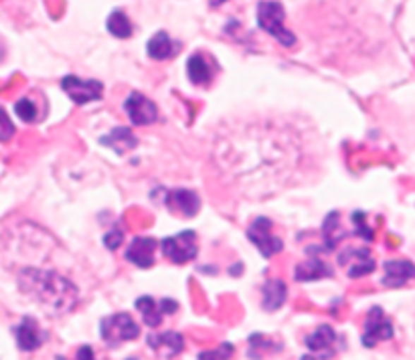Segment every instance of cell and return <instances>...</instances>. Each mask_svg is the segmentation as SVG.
<instances>
[{"label": "cell", "mask_w": 415, "mask_h": 360, "mask_svg": "<svg viewBox=\"0 0 415 360\" xmlns=\"http://www.w3.org/2000/svg\"><path fill=\"white\" fill-rule=\"evenodd\" d=\"M415 277V265L407 259H391L385 261L383 285L387 287H401Z\"/></svg>", "instance_id": "16"}, {"label": "cell", "mask_w": 415, "mask_h": 360, "mask_svg": "<svg viewBox=\"0 0 415 360\" xmlns=\"http://www.w3.org/2000/svg\"><path fill=\"white\" fill-rule=\"evenodd\" d=\"M124 109L134 126H150L158 120V105L138 91L130 93L124 102Z\"/></svg>", "instance_id": "8"}, {"label": "cell", "mask_w": 415, "mask_h": 360, "mask_svg": "<svg viewBox=\"0 0 415 360\" xmlns=\"http://www.w3.org/2000/svg\"><path fill=\"white\" fill-rule=\"evenodd\" d=\"M353 221L356 223V233L361 235V237H365V239H373V231H371L369 227L365 225V215L361 212V210H356L353 215Z\"/></svg>", "instance_id": "28"}, {"label": "cell", "mask_w": 415, "mask_h": 360, "mask_svg": "<svg viewBox=\"0 0 415 360\" xmlns=\"http://www.w3.org/2000/svg\"><path fill=\"white\" fill-rule=\"evenodd\" d=\"M332 273V270L324 263L323 259H308L304 263H300L296 268V280L298 282H314V280H323V277H328Z\"/></svg>", "instance_id": "21"}, {"label": "cell", "mask_w": 415, "mask_h": 360, "mask_svg": "<svg viewBox=\"0 0 415 360\" xmlns=\"http://www.w3.org/2000/svg\"><path fill=\"white\" fill-rule=\"evenodd\" d=\"M160 251L172 263L183 265V263L197 257V251H199L197 235L193 231H183L174 237H167V239L160 241Z\"/></svg>", "instance_id": "5"}, {"label": "cell", "mask_w": 415, "mask_h": 360, "mask_svg": "<svg viewBox=\"0 0 415 360\" xmlns=\"http://www.w3.org/2000/svg\"><path fill=\"white\" fill-rule=\"evenodd\" d=\"M15 336L18 348L25 352H32L45 342V332L41 330L35 318H23V322L15 328Z\"/></svg>", "instance_id": "13"}, {"label": "cell", "mask_w": 415, "mask_h": 360, "mask_svg": "<svg viewBox=\"0 0 415 360\" xmlns=\"http://www.w3.org/2000/svg\"><path fill=\"white\" fill-rule=\"evenodd\" d=\"M146 51H148V57H152V59L156 61L172 59V57L179 53V43H174V41L170 39L169 32L160 30V32H156L152 39L148 41Z\"/></svg>", "instance_id": "18"}, {"label": "cell", "mask_w": 415, "mask_h": 360, "mask_svg": "<svg viewBox=\"0 0 415 360\" xmlns=\"http://www.w3.org/2000/svg\"><path fill=\"white\" fill-rule=\"evenodd\" d=\"M300 360H316V359H314V356H310V354H306V356H302Z\"/></svg>", "instance_id": "31"}, {"label": "cell", "mask_w": 415, "mask_h": 360, "mask_svg": "<svg viewBox=\"0 0 415 360\" xmlns=\"http://www.w3.org/2000/svg\"><path fill=\"white\" fill-rule=\"evenodd\" d=\"M286 298H288V287H286L284 282H279V280H270V282H265V285H263L262 304L267 312H274L277 308H282Z\"/></svg>", "instance_id": "20"}, {"label": "cell", "mask_w": 415, "mask_h": 360, "mask_svg": "<svg viewBox=\"0 0 415 360\" xmlns=\"http://www.w3.org/2000/svg\"><path fill=\"white\" fill-rule=\"evenodd\" d=\"M124 241V231L120 229V227H114V229H109V233L106 235V239H104V243H106V247L108 249H118L120 245H122Z\"/></svg>", "instance_id": "27"}, {"label": "cell", "mask_w": 415, "mask_h": 360, "mask_svg": "<svg viewBox=\"0 0 415 360\" xmlns=\"http://www.w3.org/2000/svg\"><path fill=\"white\" fill-rule=\"evenodd\" d=\"M148 346L152 348L154 352H158L164 359H172L176 354L183 352L185 348V340L179 332H160V334H150L148 336Z\"/></svg>", "instance_id": "15"}, {"label": "cell", "mask_w": 415, "mask_h": 360, "mask_svg": "<svg viewBox=\"0 0 415 360\" xmlns=\"http://www.w3.org/2000/svg\"><path fill=\"white\" fill-rule=\"evenodd\" d=\"M126 360H138V359H134V356H130V359H126Z\"/></svg>", "instance_id": "32"}, {"label": "cell", "mask_w": 415, "mask_h": 360, "mask_svg": "<svg viewBox=\"0 0 415 360\" xmlns=\"http://www.w3.org/2000/svg\"><path fill=\"white\" fill-rule=\"evenodd\" d=\"M100 142L109 146L112 150L118 152V154H126V152L134 150L138 146V138L132 134V130H128V128H116L108 136H104Z\"/></svg>", "instance_id": "19"}, {"label": "cell", "mask_w": 415, "mask_h": 360, "mask_svg": "<svg viewBox=\"0 0 415 360\" xmlns=\"http://www.w3.org/2000/svg\"><path fill=\"white\" fill-rule=\"evenodd\" d=\"M136 308L142 314L144 324L150 326V328H156V326L162 324V314H174L179 306H176V301L172 300L156 301L150 296H142L136 300Z\"/></svg>", "instance_id": "11"}, {"label": "cell", "mask_w": 415, "mask_h": 360, "mask_svg": "<svg viewBox=\"0 0 415 360\" xmlns=\"http://www.w3.org/2000/svg\"><path fill=\"white\" fill-rule=\"evenodd\" d=\"M15 109H16V116H18L23 121H35L37 120V116H39L37 105H35V102L29 100V97L18 100L15 105Z\"/></svg>", "instance_id": "24"}, {"label": "cell", "mask_w": 415, "mask_h": 360, "mask_svg": "<svg viewBox=\"0 0 415 360\" xmlns=\"http://www.w3.org/2000/svg\"><path fill=\"white\" fill-rule=\"evenodd\" d=\"M215 160L239 191L262 198L292 179L302 162V144L294 130L274 121L241 124L219 134Z\"/></svg>", "instance_id": "1"}, {"label": "cell", "mask_w": 415, "mask_h": 360, "mask_svg": "<svg viewBox=\"0 0 415 360\" xmlns=\"http://www.w3.org/2000/svg\"><path fill=\"white\" fill-rule=\"evenodd\" d=\"M223 2H227V0H211L213 6H219V4H223Z\"/></svg>", "instance_id": "30"}, {"label": "cell", "mask_w": 415, "mask_h": 360, "mask_svg": "<svg viewBox=\"0 0 415 360\" xmlns=\"http://www.w3.org/2000/svg\"><path fill=\"white\" fill-rule=\"evenodd\" d=\"M284 16H286L284 6L276 0H262L258 4V25L265 32H270L279 45L294 47L296 45V37L292 35V30L284 27Z\"/></svg>", "instance_id": "3"}, {"label": "cell", "mask_w": 415, "mask_h": 360, "mask_svg": "<svg viewBox=\"0 0 415 360\" xmlns=\"http://www.w3.org/2000/svg\"><path fill=\"white\" fill-rule=\"evenodd\" d=\"M13 136H15V126L6 116V112L0 107V142H8Z\"/></svg>", "instance_id": "26"}, {"label": "cell", "mask_w": 415, "mask_h": 360, "mask_svg": "<svg viewBox=\"0 0 415 360\" xmlns=\"http://www.w3.org/2000/svg\"><path fill=\"white\" fill-rule=\"evenodd\" d=\"M167 207L172 212H181L183 217H195L200 209V200L197 193L186 191V188H176V191H170L167 196Z\"/></svg>", "instance_id": "17"}, {"label": "cell", "mask_w": 415, "mask_h": 360, "mask_svg": "<svg viewBox=\"0 0 415 360\" xmlns=\"http://www.w3.org/2000/svg\"><path fill=\"white\" fill-rule=\"evenodd\" d=\"M235 352V348L229 342H223L221 346H217L215 350H207V352H200L199 360H231Z\"/></svg>", "instance_id": "25"}, {"label": "cell", "mask_w": 415, "mask_h": 360, "mask_svg": "<svg viewBox=\"0 0 415 360\" xmlns=\"http://www.w3.org/2000/svg\"><path fill=\"white\" fill-rule=\"evenodd\" d=\"M100 334L104 338V342L108 346H120L122 342L134 340L140 336V326L132 320V316L120 312V314H112L102 320Z\"/></svg>", "instance_id": "4"}, {"label": "cell", "mask_w": 415, "mask_h": 360, "mask_svg": "<svg viewBox=\"0 0 415 360\" xmlns=\"http://www.w3.org/2000/svg\"><path fill=\"white\" fill-rule=\"evenodd\" d=\"M59 360H69V359H63V356H59ZM73 360H95V356H93V350L92 346H81L79 350H77L76 359Z\"/></svg>", "instance_id": "29"}, {"label": "cell", "mask_w": 415, "mask_h": 360, "mask_svg": "<svg viewBox=\"0 0 415 360\" xmlns=\"http://www.w3.org/2000/svg\"><path fill=\"white\" fill-rule=\"evenodd\" d=\"M158 249V243L152 237H136L126 249V259L138 268H152L154 253Z\"/></svg>", "instance_id": "14"}, {"label": "cell", "mask_w": 415, "mask_h": 360, "mask_svg": "<svg viewBox=\"0 0 415 360\" xmlns=\"http://www.w3.org/2000/svg\"><path fill=\"white\" fill-rule=\"evenodd\" d=\"M340 265L344 268L347 271V275L349 277H363V275H367L371 271L375 270V259L371 256L369 249H365V247H361V249H347V251H342L339 257Z\"/></svg>", "instance_id": "10"}, {"label": "cell", "mask_w": 415, "mask_h": 360, "mask_svg": "<svg viewBox=\"0 0 415 360\" xmlns=\"http://www.w3.org/2000/svg\"><path fill=\"white\" fill-rule=\"evenodd\" d=\"M18 285L27 296H31L53 316L71 312L79 300L76 285L55 271L23 270L18 273Z\"/></svg>", "instance_id": "2"}, {"label": "cell", "mask_w": 415, "mask_h": 360, "mask_svg": "<svg viewBox=\"0 0 415 360\" xmlns=\"http://www.w3.org/2000/svg\"><path fill=\"white\" fill-rule=\"evenodd\" d=\"M61 90L69 95V100L77 105H85L97 102L104 95V85L95 79H81L76 76H67L61 79Z\"/></svg>", "instance_id": "6"}, {"label": "cell", "mask_w": 415, "mask_h": 360, "mask_svg": "<svg viewBox=\"0 0 415 360\" xmlns=\"http://www.w3.org/2000/svg\"><path fill=\"white\" fill-rule=\"evenodd\" d=\"M393 338V324L387 320L381 308H371L367 322H365V332H363V344L375 346L381 340Z\"/></svg>", "instance_id": "9"}, {"label": "cell", "mask_w": 415, "mask_h": 360, "mask_svg": "<svg viewBox=\"0 0 415 360\" xmlns=\"http://www.w3.org/2000/svg\"><path fill=\"white\" fill-rule=\"evenodd\" d=\"M108 30L118 39H128L132 35V25L122 11H114L108 18Z\"/></svg>", "instance_id": "23"}, {"label": "cell", "mask_w": 415, "mask_h": 360, "mask_svg": "<svg viewBox=\"0 0 415 360\" xmlns=\"http://www.w3.org/2000/svg\"><path fill=\"white\" fill-rule=\"evenodd\" d=\"M337 340L339 334L335 332V328L328 324H320L316 330L306 336V346L312 352H318L323 359H332L337 352Z\"/></svg>", "instance_id": "12"}, {"label": "cell", "mask_w": 415, "mask_h": 360, "mask_svg": "<svg viewBox=\"0 0 415 360\" xmlns=\"http://www.w3.org/2000/svg\"><path fill=\"white\" fill-rule=\"evenodd\" d=\"M186 76L195 85H205L211 81L213 73H211V67L203 55H193L186 63Z\"/></svg>", "instance_id": "22"}, {"label": "cell", "mask_w": 415, "mask_h": 360, "mask_svg": "<svg viewBox=\"0 0 415 360\" xmlns=\"http://www.w3.org/2000/svg\"><path fill=\"white\" fill-rule=\"evenodd\" d=\"M272 229H274L272 221L265 219V217H258L247 229V237L260 249V253L263 257L276 256V253H279L284 249V243L272 233Z\"/></svg>", "instance_id": "7"}]
</instances>
